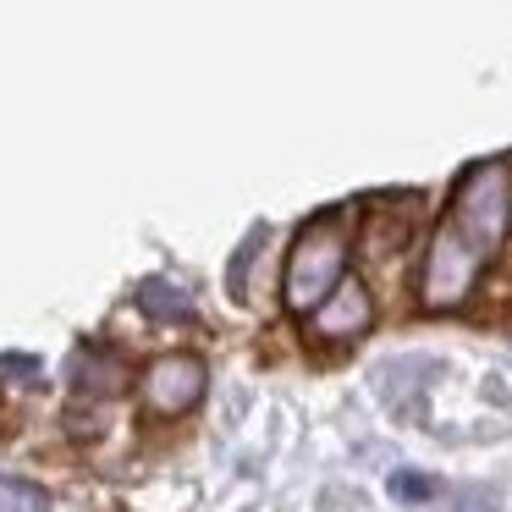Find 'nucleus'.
<instances>
[{
	"label": "nucleus",
	"mask_w": 512,
	"mask_h": 512,
	"mask_svg": "<svg viewBox=\"0 0 512 512\" xmlns=\"http://www.w3.org/2000/svg\"><path fill=\"white\" fill-rule=\"evenodd\" d=\"M199 391H204V364L188 358V353H171V358H160V364H149L138 397H144L149 413L177 419V413H188L193 402H199Z\"/></svg>",
	"instance_id": "nucleus-1"
},
{
	"label": "nucleus",
	"mask_w": 512,
	"mask_h": 512,
	"mask_svg": "<svg viewBox=\"0 0 512 512\" xmlns=\"http://www.w3.org/2000/svg\"><path fill=\"white\" fill-rule=\"evenodd\" d=\"M0 512H50V496L28 479H6L0 474Z\"/></svg>",
	"instance_id": "nucleus-2"
}]
</instances>
